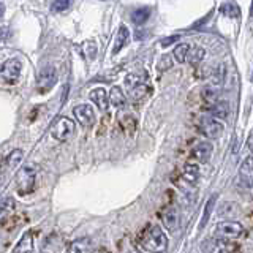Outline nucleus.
<instances>
[{
	"label": "nucleus",
	"instance_id": "1",
	"mask_svg": "<svg viewBox=\"0 0 253 253\" xmlns=\"http://www.w3.org/2000/svg\"><path fill=\"white\" fill-rule=\"evenodd\" d=\"M138 241L141 249L149 253H165L169 247L168 236L165 234L163 228L155 223H147L138 233Z\"/></svg>",
	"mask_w": 253,
	"mask_h": 253
},
{
	"label": "nucleus",
	"instance_id": "2",
	"mask_svg": "<svg viewBox=\"0 0 253 253\" xmlns=\"http://www.w3.org/2000/svg\"><path fill=\"white\" fill-rule=\"evenodd\" d=\"M201 253H237V245L220 236L206 237L200 245Z\"/></svg>",
	"mask_w": 253,
	"mask_h": 253
},
{
	"label": "nucleus",
	"instance_id": "3",
	"mask_svg": "<svg viewBox=\"0 0 253 253\" xmlns=\"http://www.w3.org/2000/svg\"><path fill=\"white\" fill-rule=\"evenodd\" d=\"M37 184V171L34 166H22L16 174V188L19 195H30L35 190Z\"/></svg>",
	"mask_w": 253,
	"mask_h": 253
},
{
	"label": "nucleus",
	"instance_id": "4",
	"mask_svg": "<svg viewBox=\"0 0 253 253\" xmlns=\"http://www.w3.org/2000/svg\"><path fill=\"white\" fill-rule=\"evenodd\" d=\"M196 126H198V131L201 134H204L206 138L209 139H218L221 134H223L225 126L221 124L218 119L212 117V116H204L200 117L196 121Z\"/></svg>",
	"mask_w": 253,
	"mask_h": 253
},
{
	"label": "nucleus",
	"instance_id": "5",
	"mask_svg": "<svg viewBox=\"0 0 253 253\" xmlns=\"http://www.w3.org/2000/svg\"><path fill=\"white\" fill-rule=\"evenodd\" d=\"M215 236L225 237V239H241L245 236V226L236 220H220L215 225Z\"/></svg>",
	"mask_w": 253,
	"mask_h": 253
},
{
	"label": "nucleus",
	"instance_id": "6",
	"mask_svg": "<svg viewBox=\"0 0 253 253\" xmlns=\"http://www.w3.org/2000/svg\"><path fill=\"white\" fill-rule=\"evenodd\" d=\"M75 131H76L75 121H71L70 117H59L51 128V136L59 142H65L73 138Z\"/></svg>",
	"mask_w": 253,
	"mask_h": 253
},
{
	"label": "nucleus",
	"instance_id": "7",
	"mask_svg": "<svg viewBox=\"0 0 253 253\" xmlns=\"http://www.w3.org/2000/svg\"><path fill=\"white\" fill-rule=\"evenodd\" d=\"M22 63L19 59H8L2 63V81L5 84H16L21 76Z\"/></svg>",
	"mask_w": 253,
	"mask_h": 253
},
{
	"label": "nucleus",
	"instance_id": "8",
	"mask_svg": "<svg viewBox=\"0 0 253 253\" xmlns=\"http://www.w3.org/2000/svg\"><path fill=\"white\" fill-rule=\"evenodd\" d=\"M55 79H57V75H55V68L52 65H46L40 75L37 78V89L40 93H46L49 92L54 84H55Z\"/></svg>",
	"mask_w": 253,
	"mask_h": 253
},
{
	"label": "nucleus",
	"instance_id": "9",
	"mask_svg": "<svg viewBox=\"0 0 253 253\" xmlns=\"http://www.w3.org/2000/svg\"><path fill=\"white\" fill-rule=\"evenodd\" d=\"M73 116L79 122V125L84 126V128H90V126L95 125V121H97L93 108L90 105H85V103L73 108Z\"/></svg>",
	"mask_w": 253,
	"mask_h": 253
},
{
	"label": "nucleus",
	"instance_id": "10",
	"mask_svg": "<svg viewBox=\"0 0 253 253\" xmlns=\"http://www.w3.org/2000/svg\"><path fill=\"white\" fill-rule=\"evenodd\" d=\"M160 220L168 231H176L180 223V213H179L177 208H174V206H166V208L160 212Z\"/></svg>",
	"mask_w": 253,
	"mask_h": 253
},
{
	"label": "nucleus",
	"instance_id": "11",
	"mask_svg": "<svg viewBox=\"0 0 253 253\" xmlns=\"http://www.w3.org/2000/svg\"><path fill=\"white\" fill-rule=\"evenodd\" d=\"M213 152V146L209 141H200L192 147V157L200 163H208Z\"/></svg>",
	"mask_w": 253,
	"mask_h": 253
},
{
	"label": "nucleus",
	"instance_id": "12",
	"mask_svg": "<svg viewBox=\"0 0 253 253\" xmlns=\"http://www.w3.org/2000/svg\"><path fill=\"white\" fill-rule=\"evenodd\" d=\"M11 253H35V239H34V233L32 231H26L19 241L16 242L14 249Z\"/></svg>",
	"mask_w": 253,
	"mask_h": 253
},
{
	"label": "nucleus",
	"instance_id": "13",
	"mask_svg": "<svg viewBox=\"0 0 253 253\" xmlns=\"http://www.w3.org/2000/svg\"><path fill=\"white\" fill-rule=\"evenodd\" d=\"M239 177L245 187L253 188V157H247L239 168Z\"/></svg>",
	"mask_w": 253,
	"mask_h": 253
},
{
	"label": "nucleus",
	"instance_id": "14",
	"mask_svg": "<svg viewBox=\"0 0 253 253\" xmlns=\"http://www.w3.org/2000/svg\"><path fill=\"white\" fill-rule=\"evenodd\" d=\"M89 98L97 105L100 111H106L109 106V93L106 92V89H103V87H97V89L90 90Z\"/></svg>",
	"mask_w": 253,
	"mask_h": 253
},
{
	"label": "nucleus",
	"instance_id": "15",
	"mask_svg": "<svg viewBox=\"0 0 253 253\" xmlns=\"http://www.w3.org/2000/svg\"><path fill=\"white\" fill-rule=\"evenodd\" d=\"M130 42V30L126 26H121L119 27V32H117V35H116V40H114V46H113V55L119 54L121 52L124 47L128 44Z\"/></svg>",
	"mask_w": 253,
	"mask_h": 253
},
{
	"label": "nucleus",
	"instance_id": "16",
	"mask_svg": "<svg viewBox=\"0 0 253 253\" xmlns=\"http://www.w3.org/2000/svg\"><path fill=\"white\" fill-rule=\"evenodd\" d=\"M208 113L209 116L215 117V119H220V121H223V119H226L229 116V105L228 101H215L212 103V105H208Z\"/></svg>",
	"mask_w": 253,
	"mask_h": 253
},
{
	"label": "nucleus",
	"instance_id": "17",
	"mask_svg": "<svg viewBox=\"0 0 253 253\" xmlns=\"http://www.w3.org/2000/svg\"><path fill=\"white\" fill-rule=\"evenodd\" d=\"M92 241L89 237H79V239L73 241L67 249V253H92Z\"/></svg>",
	"mask_w": 253,
	"mask_h": 253
},
{
	"label": "nucleus",
	"instance_id": "18",
	"mask_svg": "<svg viewBox=\"0 0 253 253\" xmlns=\"http://www.w3.org/2000/svg\"><path fill=\"white\" fill-rule=\"evenodd\" d=\"M182 179H184L188 185H196L200 180V166L196 163H187L182 169Z\"/></svg>",
	"mask_w": 253,
	"mask_h": 253
},
{
	"label": "nucleus",
	"instance_id": "19",
	"mask_svg": "<svg viewBox=\"0 0 253 253\" xmlns=\"http://www.w3.org/2000/svg\"><path fill=\"white\" fill-rule=\"evenodd\" d=\"M149 92H152V89H150V87L146 83H142V81H139V83H136L134 85L128 87L130 98L133 101H139L142 98H146L147 95H149Z\"/></svg>",
	"mask_w": 253,
	"mask_h": 253
},
{
	"label": "nucleus",
	"instance_id": "20",
	"mask_svg": "<svg viewBox=\"0 0 253 253\" xmlns=\"http://www.w3.org/2000/svg\"><path fill=\"white\" fill-rule=\"evenodd\" d=\"M109 103L114 108H124L126 105V97H125V93L122 92L121 87L114 85L113 89L109 90Z\"/></svg>",
	"mask_w": 253,
	"mask_h": 253
},
{
	"label": "nucleus",
	"instance_id": "21",
	"mask_svg": "<svg viewBox=\"0 0 253 253\" xmlns=\"http://www.w3.org/2000/svg\"><path fill=\"white\" fill-rule=\"evenodd\" d=\"M225 76H226V67L223 65V63H220V65L213 67L211 70V76H209L211 85H213V87L221 85V84H223V81H225Z\"/></svg>",
	"mask_w": 253,
	"mask_h": 253
},
{
	"label": "nucleus",
	"instance_id": "22",
	"mask_svg": "<svg viewBox=\"0 0 253 253\" xmlns=\"http://www.w3.org/2000/svg\"><path fill=\"white\" fill-rule=\"evenodd\" d=\"M190 51H192V47L187 43H180L174 47L172 51V59L176 60L177 63H185L188 60V55H190Z\"/></svg>",
	"mask_w": 253,
	"mask_h": 253
},
{
	"label": "nucleus",
	"instance_id": "23",
	"mask_svg": "<svg viewBox=\"0 0 253 253\" xmlns=\"http://www.w3.org/2000/svg\"><path fill=\"white\" fill-rule=\"evenodd\" d=\"M22 158H24L22 150L21 149H14V150H11V152L5 157V166H6L8 169H14L16 166H18L22 162Z\"/></svg>",
	"mask_w": 253,
	"mask_h": 253
},
{
	"label": "nucleus",
	"instance_id": "24",
	"mask_svg": "<svg viewBox=\"0 0 253 253\" xmlns=\"http://www.w3.org/2000/svg\"><path fill=\"white\" fill-rule=\"evenodd\" d=\"M149 18H150V8L149 6H141L131 13V21L136 24V26H142V24L149 21Z\"/></svg>",
	"mask_w": 253,
	"mask_h": 253
},
{
	"label": "nucleus",
	"instance_id": "25",
	"mask_svg": "<svg viewBox=\"0 0 253 253\" xmlns=\"http://www.w3.org/2000/svg\"><path fill=\"white\" fill-rule=\"evenodd\" d=\"M119 124H121L124 131L130 133V134L134 133V130H136V119H134V116H131V114H121L119 116Z\"/></svg>",
	"mask_w": 253,
	"mask_h": 253
},
{
	"label": "nucleus",
	"instance_id": "26",
	"mask_svg": "<svg viewBox=\"0 0 253 253\" xmlns=\"http://www.w3.org/2000/svg\"><path fill=\"white\" fill-rule=\"evenodd\" d=\"M204 57H206V49L204 47H201V46H198V47H193L192 51H190V55H188V63L190 65H193V67H196V65H200V63L204 60Z\"/></svg>",
	"mask_w": 253,
	"mask_h": 253
},
{
	"label": "nucleus",
	"instance_id": "27",
	"mask_svg": "<svg viewBox=\"0 0 253 253\" xmlns=\"http://www.w3.org/2000/svg\"><path fill=\"white\" fill-rule=\"evenodd\" d=\"M201 95H203V100L208 103V105H212V103L218 101V90L213 85L204 87V89L201 90Z\"/></svg>",
	"mask_w": 253,
	"mask_h": 253
},
{
	"label": "nucleus",
	"instance_id": "28",
	"mask_svg": "<svg viewBox=\"0 0 253 253\" xmlns=\"http://www.w3.org/2000/svg\"><path fill=\"white\" fill-rule=\"evenodd\" d=\"M16 209V201L13 196H5L2 200V220H5L8 215H11Z\"/></svg>",
	"mask_w": 253,
	"mask_h": 253
},
{
	"label": "nucleus",
	"instance_id": "29",
	"mask_svg": "<svg viewBox=\"0 0 253 253\" xmlns=\"http://www.w3.org/2000/svg\"><path fill=\"white\" fill-rule=\"evenodd\" d=\"M220 11L223 13L228 18H239L241 16V8L237 6L234 2H228V3H223L220 8Z\"/></svg>",
	"mask_w": 253,
	"mask_h": 253
},
{
	"label": "nucleus",
	"instance_id": "30",
	"mask_svg": "<svg viewBox=\"0 0 253 253\" xmlns=\"http://www.w3.org/2000/svg\"><path fill=\"white\" fill-rule=\"evenodd\" d=\"M71 5H73V0H52L51 10L54 13H65L70 10Z\"/></svg>",
	"mask_w": 253,
	"mask_h": 253
},
{
	"label": "nucleus",
	"instance_id": "31",
	"mask_svg": "<svg viewBox=\"0 0 253 253\" xmlns=\"http://www.w3.org/2000/svg\"><path fill=\"white\" fill-rule=\"evenodd\" d=\"M215 198L217 196H211V200L206 203V208H204V213H203V218H201V228L206 226V223L209 221V217L212 213V209H213V204H215Z\"/></svg>",
	"mask_w": 253,
	"mask_h": 253
},
{
	"label": "nucleus",
	"instance_id": "32",
	"mask_svg": "<svg viewBox=\"0 0 253 253\" xmlns=\"http://www.w3.org/2000/svg\"><path fill=\"white\" fill-rule=\"evenodd\" d=\"M85 52L89 54V59H95V55H97V44H95L93 40H89L85 43Z\"/></svg>",
	"mask_w": 253,
	"mask_h": 253
},
{
	"label": "nucleus",
	"instance_id": "33",
	"mask_svg": "<svg viewBox=\"0 0 253 253\" xmlns=\"http://www.w3.org/2000/svg\"><path fill=\"white\" fill-rule=\"evenodd\" d=\"M179 38H180L179 35H172V37H168V38H165V40H162V46H163V47L169 46V44H172L174 42H177Z\"/></svg>",
	"mask_w": 253,
	"mask_h": 253
},
{
	"label": "nucleus",
	"instance_id": "34",
	"mask_svg": "<svg viewBox=\"0 0 253 253\" xmlns=\"http://www.w3.org/2000/svg\"><path fill=\"white\" fill-rule=\"evenodd\" d=\"M163 60H165V65H166V70H168V68L171 67V60H169L168 57H166V55H165V57H163ZM160 70H165V67H163V62H160Z\"/></svg>",
	"mask_w": 253,
	"mask_h": 253
},
{
	"label": "nucleus",
	"instance_id": "35",
	"mask_svg": "<svg viewBox=\"0 0 253 253\" xmlns=\"http://www.w3.org/2000/svg\"><path fill=\"white\" fill-rule=\"evenodd\" d=\"M247 147H249V150H250V152L253 154V134H252V136L247 139Z\"/></svg>",
	"mask_w": 253,
	"mask_h": 253
},
{
	"label": "nucleus",
	"instance_id": "36",
	"mask_svg": "<svg viewBox=\"0 0 253 253\" xmlns=\"http://www.w3.org/2000/svg\"><path fill=\"white\" fill-rule=\"evenodd\" d=\"M92 253H111V252L108 249H95Z\"/></svg>",
	"mask_w": 253,
	"mask_h": 253
},
{
	"label": "nucleus",
	"instance_id": "37",
	"mask_svg": "<svg viewBox=\"0 0 253 253\" xmlns=\"http://www.w3.org/2000/svg\"><path fill=\"white\" fill-rule=\"evenodd\" d=\"M126 253H141V252H139L138 249H130V250L126 252Z\"/></svg>",
	"mask_w": 253,
	"mask_h": 253
},
{
	"label": "nucleus",
	"instance_id": "38",
	"mask_svg": "<svg viewBox=\"0 0 253 253\" xmlns=\"http://www.w3.org/2000/svg\"><path fill=\"white\" fill-rule=\"evenodd\" d=\"M250 18H253V0H252V6H250Z\"/></svg>",
	"mask_w": 253,
	"mask_h": 253
}]
</instances>
